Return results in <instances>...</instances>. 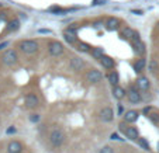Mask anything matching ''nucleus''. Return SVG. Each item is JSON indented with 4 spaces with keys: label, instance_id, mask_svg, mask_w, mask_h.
I'll list each match as a JSON object with an SVG mask.
<instances>
[{
    "label": "nucleus",
    "instance_id": "f257e3e1",
    "mask_svg": "<svg viewBox=\"0 0 159 153\" xmlns=\"http://www.w3.org/2000/svg\"><path fill=\"white\" fill-rule=\"evenodd\" d=\"M65 139H66L65 132H63L61 128H54L51 132H49V142H51V145L55 147L62 146Z\"/></svg>",
    "mask_w": 159,
    "mask_h": 153
},
{
    "label": "nucleus",
    "instance_id": "4be33fe9",
    "mask_svg": "<svg viewBox=\"0 0 159 153\" xmlns=\"http://www.w3.org/2000/svg\"><path fill=\"white\" fill-rule=\"evenodd\" d=\"M92 55H93L96 59H100V58L104 55L103 54V48H93L92 49Z\"/></svg>",
    "mask_w": 159,
    "mask_h": 153
},
{
    "label": "nucleus",
    "instance_id": "7c9ffc66",
    "mask_svg": "<svg viewBox=\"0 0 159 153\" xmlns=\"http://www.w3.org/2000/svg\"><path fill=\"white\" fill-rule=\"evenodd\" d=\"M148 117L151 118V120L153 121V122H158V120H159V117H158V114H149Z\"/></svg>",
    "mask_w": 159,
    "mask_h": 153
},
{
    "label": "nucleus",
    "instance_id": "a878e982",
    "mask_svg": "<svg viewBox=\"0 0 159 153\" xmlns=\"http://www.w3.org/2000/svg\"><path fill=\"white\" fill-rule=\"evenodd\" d=\"M158 68H159L158 62H156V60H151V62H149V70H151V72L155 73L156 70H158Z\"/></svg>",
    "mask_w": 159,
    "mask_h": 153
},
{
    "label": "nucleus",
    "instance_id": "c756f323",
    "mask_svg": "<svg viewBox=\"0 0 159 153\" xmlns=\"http://www.w3.org/2000/svg\"><path fill=\"white\" fill-rule=\"evenodd\" d=\"M152 110H153L152 107H145V108H144V111H142V112H144V114H145V115H147V117H148V115L151 114V111H152Z\"/></svg>",
    "mask_w": 159,
    "mask_h": 153
},
{
    "label": "nucleus",
    "instance_id": "f03ea898",
    "mask_svg": "<svg viewBox=\"0 0 159 153\" xmlns=\"http://www.w3.org/2000/svg\"><path fill=\"white\" fill-rule=\"evenodd\" d=\"M20 49L24 54H34V52H37V49H38V44H37L35 41H33V39H24V41L20 42Z\"/></svg>",
    "mask_w": 159,
    "mask_h": 153
},
{
    "label": "nucleus",
    "instance_id": "473e14b6",
    "mask_svg": "<svg viewBox=\"0 0 159 153\" xmlns=\"http://www.w3.org/2000/svg\"><path fill=\"white\" fill-rule=\"evenodd\" d=\"M110 138L113 139V141H120V139H121L120 136L117 135V133H111V135H110Z\"/></svg>",
    "mask_w": 159,
    "mask_h": 153
},
{
    "label": "nucleus",
    "instance_id": "4c0bfd02",
    "mask_svg": "<svg viewBox=\"0 0 159 153\" xmlns=\"http://www.w3.org/2000/svg\"><path fill=\"white\" fill-rule=\"evenodd\" d=\"M118 114H123V105H120V107H118Z\"/></svg>",
    "mask_w": 159,
    "mask_h": 153
},
{
    "label": "nucleus",
    "instance_id": "a211bd4d",
    "mask_svg": "<svg viewBox=\"0 0 159 153\" xmlns=\"http://www.w3.org/2000/svg\"><path fill=\"white\" fill-rule=\"evenodd\" d=\"M134 51L137 52L138 55H144L145 54V45H144V42L142 41H135L134 42Z\"/></svg>",
    "mask_w": 159,
    "mask_h": 153
},
{
    "label": "nucleus",
    "instance_id": "cd10ccee",
    "mask_svg": "<svg viewBox=\"0 0 159 153\" xmlns=\"http://www.w3.org/2000/svg\"><path fill=\"white\" fill-rule=\"evenodd\" d=\"M30 121L33 124H37L39 121V114H31L30 115Z\"/></svg>",
    "mask_w": 159,
    "mask_h": 153
},
{
    "label": "nucleus",
    "instance_id": "0eeeda50",
    "mask_svg": "<svg viewBox=\"0 0 159 153\" xmlns=\"http://www.w3.org/2000/svg\"><path fill=\"white\" fill-rule=\"evenodd\" d=\"M7 152L9 153H21L23 152V145L18 141H11L7 145Z\"/></svg>",
    "mask_w": 159,
    "mask_h": 153
},
{
    "label": "nucleus",
    "instance_id": "f704fd0d",
    "mask_svg": "<svg viewBox=\"0 0 159 153\" xmlns=\"http://www.w3.org/2000/svg\"><path fill=\"white\" fill-rule=\"evenodd\" d=\"M132 14H137V15H141L142 14V10H132Z\"/></svg>",
    "mask_w": 159,
    "mask_h": 153
},
{
    "label": "nucleus",
    "instance_id": "2eb2a0df",
    "mask_svg": "<svg viewBox=\"0 0 159 153\" xmlns=\"http://www.w3.org/2000/svg\"><path fill=\"white\" fill-rule=\"evenodd\" d=\"M124 133H125L127 138L132 139V141H137V139L139 138V136H138V131H137V128H134V126H127L125 131H124Z\"/></svg>",
    "mask_w": 159,
    "mask_h": 153
},
{
    "label": "nucleus",
    "instance_id": "58836bf2",
    "mask_svg": "<svg viewBox=\"0 0 159 153\" xmlns=\"http://www.w3.org/2000/svg\"><path fill=\"white\" fill-rule=\"evenodd\" d=\"M158 152H159V143H158Z\"/></svg>",
    "mask_w": 159,
    "mask_h": 153
},
{
    "label": "nucleus",
    "instance_id": "1a4fd4ad",
    "mask_svg": "<svg viewBox=\"0 0 159 153\" xmlns=\"http://www.w3.org/2000/svg\"><path fill=\"white\" fill-rule=\"evenodd\" d=\"M63 37H65V39L69 42V44H73V42L76 41V30L73 27L66 28V30L63 31Z\"/></svg>",
    "mask_w": 159,
    "mask_h": 153
},
{
    "label": "nucleus",
    "instance_id": "6ab92c4d",
    "mask_svg": "<svg viewBox=\"0 0 159 153\" xmlns=\"http://www.w3.org/2000/svg\"><path fill=\"white\" fill-rule=\"evenodd\" d=\"M113 94H114V97L116 98H123L124 96H125V90H124L123 87H120V86H116L114 89H113Z\"/></svg>",
    "mask_w": 159,
    "mask_h": 153
},
{
    "label": "nucleus",
    "instance_id": "9d476101",
    "mask_svg": "<svg viewBox=\"0 0 159 153\" xmlns=\"http://www.w3.org/2000/svg\"><path fill=\"white\" fill-rule=\"evenodd\" d=\"M138 111H135V110H129V111H127L125 114H124V122L127 124H132L135 122V121L138 120Z\"/></svg>",
    "mask_w": 159,
    "mask_h": 153
},
{
    "label": "nucleus",
    "instance_id": "ea45409f",
    "mask_svg": "<svg viewBox=\"0 0 159 153\" xmlns=\"http://www.w3.org/2000/svg\"><path fill=\"white\" fill-rule=\"evenodd\" d=\"M158 27H159V24H158Z\"/></svg>",
    "mask_w": 159,
    "mask_h": 153
},
{
    "label": "nucleus",
    "instance_id": "c85d7f7f",
    "mask_svg": "<svg viewBox=\"0 0 159 153\" xmlns=\"http://www.w3.org/2000/svg\"><path fill=\"white\" fill-rule=\"evenodd\" d=\"M16 131H17V129H16L14 126H10V128H7L6 133H7V135H11V133H16Z\"/></svg>",
    "mask_w": 159,
    "mask_h": 153
},
{
    "label": "nucleus",
    "instance_id": "7ed1b4c3",
    "mask_svg": "<svg viewBox=\"0 0 159 153\" xmlns=\"http://www.w3.org/2000/svg\"><path fill=\"white\" fill-rule=\"evenodd\" d=\"M17 52L14 51V49H9L7 52H4L3 58H2V60H3L4 65H7V66H11V65H14L16 62H17Z\"/></svg>",
    "mask_w": 159,
    "mask_h": 153
},
{
    "label": "nucleus",
    "instance_id": "aec40b11",
    "mask_svg": "<svg viewBox=\"0 0 159 153\" xmlns=\"http://www.w3.org/2000/svg\"><path fill=\"white\" fill-rule=\"evenodd\" d=\"M145 65H147V62H145V59H138L137 62H135V65H134V70L135 72H141V70H144V68H145Z\"/></svg>",
    "mask_w": 159,
    "mask_h": 153
},
{
    "label": "nucleus",
    "instance_id": "f8f14e48",
    "mask_svg": "<svg viewBox=\"0 0 159 153\" xmlns=\"http://www.w3.org/2000/svg\"><path fill=\"white\" fill-rule=\"evenodd\" d=\"M118 27H120V20L116 17H110L107 20V23H106V28H107L108 31H114V30H117Z\"/></svg>",
    "mask_w": 159,
    "mask_h": 153
},
{
    "label": "nucleus",
    "instance_id": "5701e85b",
    "mask_svg": "<svg viewBox=\"0 0 159 153\" xmlns=\"http://www.w3.org/2000/svg\"><path fill=\"white\" fill-rule=\"evenodd\" d=\"M90 48H92V46H90L89 44H86V42H80L78 45V51H80V52H89Z\"/></svg>",
    "mask_w": 159,
    "mask_h": 153
},
{
    "label": "nucleus",
    "instance_id": "20e7f679",
    "mask_svg": "<svg viewBox=\"0 0 159 153\" xmlns=\"http://www.w3.org/2000/svg\"><path fill=\"white\" fill-rule=\"evenodd\" d=\"M48 51L52 56H59V55L63 54V45L59 41H52V42H49Z\"/></svg>",
    "mask_w": 159,
    "mask_h": 153
},
{
    "label": "nucleus",
    "instance_id": "393cba45",
    "mask_svg": "<svg viewBox=\"0 0 159 153\" xmlns=\"http://www.w3.org/2000/svg\"><path fill=\"white\" fill-rule=\"evenodd\" d=\"M138 143H139V146H141L142 149L149 150V143L147 142V139H144V138H138Z\"/></svg>",
    "mask_w": 159,
    "mask_h": 153
},
{
    "label": "nucleus",
    "instance_id": "ddd939ff",
    "mask_svg": "<svg viewBox=\"0 0 159 153\" xmlns=\"http://www.w3.org/2000/svg\"><path fill=\"white\" fill-rule=\"evenodd\" d=\"M128 100H129L131 104H138V103H141L142 97H141V94H139L138 91L132 89V90L128 91Z\"/></svg>",
    "mask_w": 159,
    "mask_h": 153
},
{
    "label": "nucleus",
    "instance_id": "423d86ee",
    "mask_svg": "<svg viewBox=\"0 0 159 153\" xmlns=\"http://www.w3.org/2000/svg\"><path fill=\"white\" fill-rule=\"evenodd\" d=\"M114 118V112H113V108L111 107H104L102 108V111H100V120L103 122H111Z\"/></svg>",
    "mask_w": 159,
    "mask_h": 153
},
{
    "label": "nucleus",
    "instance_id": "9b49d317",
    "mask_svg": "<svg viewBox=\"0 0 159 153\" xmlns=\"http://www.w3.org/2000/svg\"><path fill=\"white\" fill-rule=\"evenodd\" d=\"M38 104H39V100L35 94H28V96L25 97V105H27L28 108H35Z\"/></svg>",
    "mask_w": 159,
    "mask_h": 153
},
{
    "label": "nucleus",
    "instance_id": "4468645a",
    "mask_svg": "<svg viewBox=\"0 0 159 153\" xmlns=\"http://www.w3.org/2000/svg\"><path fill=\"white\" fill-rule=\"evenodd\" d=\"M100 63H102L103 68H106V69H113V68H114V59L107 56V55H103V56L100 58Z\"/></svg>",
    "mask_w": 159,
    "mask_h": 153
},
{
    "label": "nucleus",
    "instance_id": "6e6552de",
    "mask_svg": "<svg viewBox=\"0 0 159 153\" xmlns=\"http://www.w3.org/2000/svg\"><path fill=\"white\" fill-rule=\"evenodd\" d=\"M84 68V60L82 59V58H72L70 59V69L72 70H82Z\"/></svg>",
    "mask_w": 159,
    "mask_h": 153
},
{
    "label": "nucleus",
    "instance_id": "f3484780",
    "mask_svg": "<svg viewBox=\"0 0 159 153\" xmlns=\"http://www.w3.org/2000/svg\"><path fill=\"white\" fill-rule=\"evenodd\" d=\"M137 86L141 89V90H148L149 89V80L147 77H138L137 79Z\"/></svg>",
    "mask_w": 159,
    "mask_h": 153
},
{
    "label": "nucleus",
    "instance_id": "39448f33",
    "mask_svg": "<svg viewBox=\"0 0 159 153\" xmlns=\"http://www.w3.org/2000/svg\"><path fill=\"white\" fill-rule=\"evenodd\" d=\"M102 79H103L102 72L97 70V69H92V70H89V72L86 73V80L89 81V83H92V84L99 83Z\"/></svg>",
    "mask_w": 159,
    "mask_h": 153
},
{
    "label": "nucleus",
    "instance_id": "2f4dec72",
    "mask_svg": "<svg viewBox=\"0 0 159 153\" xmlns=\"http://www.w3.org/2000/svg\"><path fill=\"white\" fill-rule=\"evenodd\" d=\"M106 3V0H93V6H99V4H104Z\"/></svg>",
    "mask_w": 159,
    "mask_h": 153
},
{
    "label": "nucleus",
    "instance_id": "e433bc0d",
    "mask_svg": "<svg viewBox=\"0 0 159 153\" xmlns=\"http://www.w3.org/2000/svg\"><path fill=\"white\" fill-rule=\"evenodd\" d=\"M41 34H51V30H39Z\"/></svg>",
    "mask_w": 159,
    "mask_h": 153
},
{
    "label": "nucleus",
    "instance_id": "c9c22d12",
    "mask_svg": "<svg viewBox=\"0 0 159 153\" xmlns=\"http://www.w3.org/2000/svg\"><path fill=\"white\" fill-rule=\"evenodd\" d=\"M125 128H127L125 122H121V124H120V129H121V131H123V132H124V131H125Z\"/></svg>",
    "mask_w": 159,
    "mask_h": 153
},
{
    "label": "nucleus",
    "instance_id": "72a5a7b5",
    "mask_svg": "<svg viewBox=\"0 0 159 153\" xmlns=\"http://www.w3.org/2000/svg\"><path fill=\"white\" fill-rule=\"evenodd\" d=\"M7 45H9V42H7V41L2 42V44H0V51H2V49H4V48H6Z\"/></svg>",
    "mask_w": 159,
    "mask_h": 153
},
{
    "label": "nucleus",
    "instance_id": "dca6fc26",
    "mask_svg": "<svg viewBox=\"0 0 159 153\" xmlns=\"http://www.w3.org/2000/svg\"><path fill=\"white\" fill-rule=\"evenodd\" d=\"M123 37H125V38H129V39H135V41H138V39H139V34L137 33V31H134L132 28H129V27L124 28Z\"/></svg>",
    "mask_w": 159,
    "mask_h": 153
},
{
    "label": "nucleus",
    "instance_id": "412c9836",
    "mask_svg": "<svg viewBox=\"0 0 159 153\" xmlns=\"http://www.w3.org/2000/svg\"><path fill=\"white\" fill-rule=\"evenodd\" d=\"M108 81H110L113 86H117L118 84V73L117 72H111L110 75H108Z\"/></svg>",
    "mask_w": 159,
    "mask_h": 153
},
{
    "label": "nucleus",
    "instance_id": "bb28decb",
    "mask_svg": "<svg viewBox=\"0 0 159 153\" xmlns=\"http://www.w3.org/2000/svg\"><path fill=\"white\" fill-rule=\"evenodd\" d=\"M99 153H114V149L111 146H103Z\"/></svg>",
    "mask_w": 159,
    "mask_h": 153
},
{
    "label": "nucleus",
    "instance_id": "b1692460",
    "mask_svg": "<svg viewBox=\"0 0 159 153\" xmlns=\"http://www.w3.org/2000/svg\"><path fill=\"white\" fill-rule=\"evenodd\" d=\"M18 27H20V23H18L17 20H13V21H10L9 23V30L10 31H16V30H18Z\"/></svg>",
    "mask_w": 159,
    "mask_h": 153
}]
</instances>
